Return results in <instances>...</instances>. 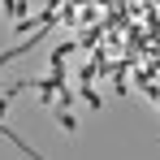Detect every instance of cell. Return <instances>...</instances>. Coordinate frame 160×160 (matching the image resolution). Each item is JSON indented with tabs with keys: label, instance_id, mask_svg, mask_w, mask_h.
I'll return each mask as SVG.
<instances>
[{
	"label": "cell",
	"instance_id": "6da1fadb",
	"mask_svg": "<svg viewBox=\"0 0 160 160\" xmlns=\"http://www.w3.org/2000/svg\"><path fill=\"white\" fill-rule=\"evenodd\" d=\"M4 13H9V18H13V26H18V22H26V18H30V9H26V0H9V4H4Z\"/></svg>",
	"mask_w": 160,
	"mask_h": 160
},
{
	"label": "cell",
	"instance_id": "7a4b0ae2",
	"mask_svg": "<svg viewBox=\"0 0 160 160\" xmlns=\"http://www.w3.org/2000/svg\"><path fill=\"white\" fill-rule=\"evenodd\" d=\"M4 4H9V0H4Z\"/></svg>",
	"mask_w": 160,
	"mask_h": 160
}]
</instances>
